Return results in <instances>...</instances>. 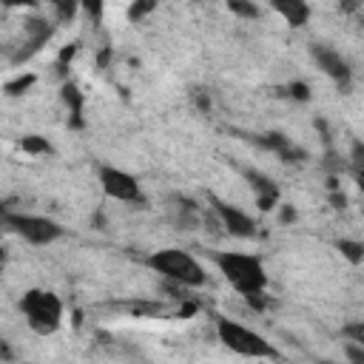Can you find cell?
Returning <instances> with one entry per match:
<instances>
[{"label":"cell","instance_id":"obj_13","mask_svg":"<svg viewBox=\"0 0 364 364\" xmlns=\"http://www.w3.org/2000/svg\"><path fill=\"white\" fill-rule=\"evenodd\" d=\"M6 259H9V253H6V247L0 245V273H3V267H6Z\"/></svg>","mask_w":364,"mask_h":364},{"label":"cell","instance_id":"obj_11","mask_svg":"<svg viewBox=\"0 0 364 364\" xmlns=\"http://www.w3.org/2000/svg\"><path fill=\"white\" fill-rule=\"evenodd\" d=\"M338 247H341V256H347L353 264H358V262H361V256H364V253H361V250H364V245H361L358 239H341V242H338Z\"/></svg>","mask_w":364,"mask_h":364},{"label":"cell","instance_id":"obj_10","mask_svg":"<svg viewBox=\"0 0 364 364\" xmlns=\"http://www.w3.org/2000/svg\"><path fill=\"white\" fill-rule=\"evenodd\" d=\"M20 151L31 154V156H46V154H51V142L40 134H28V136L20 139Z\"/></svg>","mask_w":364,"mask_h":364},{"label":"cell","instance_id":"obj_4","mask_svg":"<svg viewBox=\"0 0 364 364\" xmlns=\"http://www.w3.org/2000/svg\"><path fill=\"white\" fill-rule=\"evenodd\" d=\"M213 333H216V341L225 350H230L233 355H239V358H250V361L276 358V344L264 333H259L256 327H250L245 321L219 316L213 321Z\"/></svg>","mask_w":364,"mask_h":364},{"label":"cell","instance_id":"obj_2","mask_svg":"<svg viewBox=\"0 0 364 364\" xmlns=\"http://www.w3.org/2000/svg\"><path fill=\"white\" fill-rule=\"evenodd\" d=\"M145 264L165 282L182 287V290H199L208 284V273H205V264L182 250V247H156L145 256Z\"/></svg>","mask_w":364,"mask_h":364},{"label":"cell","instance_id":"obj_8","mask_svg":"<svg viewBox=\"0 0 364 364\" xmlns=\"http://www.w3.org/2000/svg\"><path fill=\"white\" fill-rule=\"evenodd\" d=\"M313 57H316L318 68L327 77H333L336 82H344V85L350 82V65H347V60L336 48H330V46H313Z\"/></svg>","mask_w":364,"mask_h":364},{"label":"cell","instance_id":"obj_7","mask_svg":"<svg viewBox=\"0 0 364 364\" xmlns=\"http://www.w3.org/2000/svg\"><path fill=\"white\" fill-rule=\"evenodd\" d=\"M210 208H213V213H216V219L222 222V228L230 233V236H236V239H250V236H256V219L247 213V210H242L239 205H233V202H225V199H216V196H210Z\"/></svg>","mask_w":364,"mask_h":364},{"label":"cell","instance_id":"obj_9","mask_svg":"<svg viewBox=\"0 0 364 364\" xmlns=\"http://www.w3.org/2000/svg\"><path fill=\"white\" fill-rule=\"evenodd\" d=\"M273 11L287 23V26H304L310 20V6L301 0H276Z\"/></svg>","mask_w":364,"mask_h":364},{"label":"cell","instance_id":"obj_6","mask_svg":"<svg viewBox=\"0 0 364 364\" xmlns=\"http://www.w3.org/2000/svg\"><path fill=\"white\" fill-rule=\"evenodd\" d=\"M97 182H100V191L108 199H114V202H122V205H145V188H142L139 176H134L131 171H125L119 165L102 162L97 168Z\"/></svg>","mask_w":364,"mask_h":364},{"label":"cell","instance_id":"obj_3","mask_svg":"<svg viewBox=\"0 0 364 364\" xmlns=\"http://www.w3.org/2000/svg\"><path fill=\"white\" fill-rule=\"evenodd\" d=\"M17 310L26 321V327L40 336L48 338L54 333H60V327L65 324V304L60 299V293H54L51 287H28L23 290Z\"/></svg>","mask_w":364,"mask_h":364},{"label":"cell","instance_id":"obj_12","mask_svg":"<svg viewBox=\"0 0 364 364\" xmlns=\"http://www.w3.org/2000/svg\"><path fill=\"white\" fill-rule=\"evenodd\" d=\"M228 9L236 11V14H242V17H256L259 14V9L256 6H247V3H228Z\"/></svg>","mask_w":364,"mask_h":364},{"label":"cell","instance_id":"obj_1","mask_svg":"<svg viewBox=\"0 0 364 364\" xmlns=\"http://www.w3.org/2000/svg\"><path fill=\"white\" fill-rule=\"evenodd\" d=\"M213 267L247 301L267 293L270 276H267L264 262L256 253H247V250H216L213 253Z\"/></svg>","mask_w":364,"mask_h":364},{"label":"cell","instance_id":"obj_5","mask_svg":"<svg viewBox=\"0 0 364 364\" xmlns=\"http://www.w3.org/2000/svg\"><path fill=\"white\" fill-rule=\"evenodd\" d=\"M0 222L9 233H14L17 239L34 245V247H46L54 245L57 239L65 236V228L60 222H54L51 216L43 213H26V210H11V213H0Z\"/></svg>","mask_w":364,"mask_h":364}]
</instances>
